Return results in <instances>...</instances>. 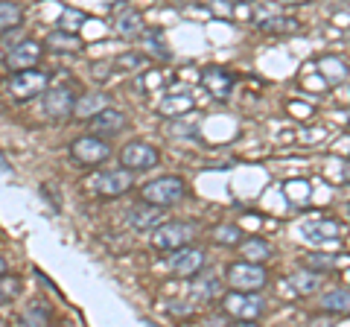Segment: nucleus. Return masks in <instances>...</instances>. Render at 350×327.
<instances>
[{
  "mask_svg": "<svg viewBox=\"0 0 350 327\" xmlns=\"http://www.w3.org/2000/svg\"><path fill=\"white\" fill-rule=\"evenodd\" d=\"M184 196H187V181L181 176H158L140 187V199L158 205V208H172Z\"/></svg>",
  "mask_w": 350,
  "mask_h": 327,
  "instance_id": "nucleus-1",
  "label": "nucleus"
},
{
  "mask_svg": "<svg viewBox=\"0 0 350 327\" xmlns=\"http://www.w3.org/2000/svg\"><path fill=\"white\" fill-rule=\"evenodd\" d=\"M149 243L152 248L158 252H175V248L193 243L196 237V222H187V220H163L158 228L149 231Z\"/></svg>",
  "mask_w": 350,
  "mask_h": 327,
  "instance_id": "nucleus-2",
  "label": "nucleus"
},
{
  "mask_svg": "<svg viewBox=\"0 0 350 327\" xmlns=\"http://www.w3.org/2000/svg\"><path fill=\"white\" fill-rule=\"evenodd\" d=\"M219 307H222L231 319L239 322H257L262 313H266V301H262L257 292H245V289H231L228 296L219 298Z\"/></svg>",
  "mask_w": 350,
  "mask_h": 327,
  "instance_id": "nucleus-3",
  "label": "nucleus"
},
{
  "mask_svg": "<svg viewBox=\"0 0 350 327\" xmlns=\"http://www.w3.org/2000/svg\"><path fill=\"white\" fill-rule=\"evenodd\" d=\"M6 91L12 100L18 103H27V100H36L47 91V73L38 70V68H24V70H12L6 82Z\"/></svg>",
  "mask_w": 350,
  "mask_h": 327,
  "instance_id": "nucleus-4",
  "label": "nucleus"
},
{
  "mask_svg": "<svg viewBox=\"0 0 350 327\" xmlns=\"http://www.w3.org/2000/svg\"><path fill=\"white\" fill-rule=\"evenodd\" d=\"M225 283L231 289H245V292H257L269 283L266 269L260 263H251V260H239L225 269Z\"/></svg>",
  "mask_w": 350,
  "mask_h": 327,
  "instance_id": "nucleus-5",
  "label": "nucleus"
},
{
  "mask_svg": "<svg viewBox=\"0 0 350 327\" xmlns=\"http://www.w3.org/2000/svg\"><path fill=\"white\" fill-rule=\"evenodd\" d=\"M111 155V146L96 135H82L70 144V161L76 167H100Z\"/></svg>",
  "mask_w": 350,
  "mask_h": 327,
  "instance_id": "nucleus-6",
  "label": "nucleus"
},
{
  "mask_svg": "<svg viewBox=\"0 0 350 327\" xmlns=\"http://www.w3.org/2000/svg\"><path fill=\"white\" fill-rule=\"evenodd\" d=\"M155 164H161V152L158 146L146 144V140H131L120 149V167H126L131 172H146Z\"/></svg>",
  "mask_w": 350,
  "mask_h": 327,
  "instance_id": "nucleus-7",
  "label": "nucleus"
},
{
  "mask_svg": "<svg viewBox=\"0 0 350 327\" xmlns=\"http://www.w3.org/2000/svg\"><path fill=\"white\" fill-rule=\"evenodd\" d=\"M135 172L126 170V167H120V170H103V172H96L94 181H91V187L96 196H103V199H117V196H123L131 190V184H135Z\"/></svg>",
  "mask_w": 350,
  "mask_h": 327,
  "instance_id": "nucleus-8",
  "label": "nucleus"
},
{
  "mask_svg": "<svg viewBox=\"0 0 350 327\" xmlns=\"http://www.w3.org/2000/svg\"><path fill=\"white\" fill-rule=\"evenodd\" d=\"M207 266V252L199 246H181V248H175L172 257H170V269L175 272L178 278H193V275H199V272Z\"/></svg>",
  "mask_w": 350,
  "mask_h": 327,
  "instance_id": "nucleus-9",
  "label": "nucleus"
},
{
  "mask_svg": "<svg viewBox=\"0 0 350 327\" xmlns=\"http://www.w3.org/2000/svg\"><path fill=\"white\" fill-rule=\"evenodd\" d=\"M44 41L36 38H21L18 44H12V50L6 53V68L9 70H24V68H36L44 59Z\"/></svg>",
  "mask_w": 350,
  "mask_h": 327,
  "instance_id": "nucleus-10",
  "label": "nucleus"
},
{
  "mask_svg": "<svg viewBox=\"0 0 350 327\" xmlns=\"http://www.w3.org/2000/svg\"><path fill=\"white\" fill-rule=\"evenodd\" d=\"M41 96H44V114L50 120H68L73 114L76 96L68 85H53V88H47Z\"/></svg>",
  "mask_w": 350,
  "mask_h": 327,
  "instance_id": "nucleus-11",
  "label": "nucleus"
},
{
  "mask_svg": "<svg viewBox=\"0 0 350 327\" xmlns=\"http://www.w3.org/2000/svg\"><path fill=\"white\" fill-rule=\"evenodd\" d=\"M199 82H202V88L211 94V96L228 100V96H231V91H234V85H237V76H234L231 70L211 64V68H204V70L199 73Z\"/></svg>",
  "mask_w": 350,
  "mask_h": 327,
  "instance_id": "nucleus-12",
  "label": "nucleus"
},
{
  "mask_svg": "<svg viewBox=\"0 0 350 327\" xmlns=\"http://www.w3.org/2000/svg\"><path fill=\"white\" fill-rule=\"evenodd\" d=\"M163 211L167 208H158V205H152V202H140V205H135V208H129L126 220L135 231H152V228H158L163 220H167Z\"/></svg>",
  "mask_w": 350,
  "mask_h": 327,
  "instance_id": "nucleus-13",
  "label": "nucleus"
},
{
  "mask_svg": "<svg viewBox=\"0 0 350 327\" xmlns=\"http://www.w3.org/2000/svg\"><path fill=\"white\" fill-rule=\"evenodd\" d=\"M88 123H91V132L94 135H117V132H123L126 129V114L120 112V108H111V105H105L103 112H96L88 117Z\"/></svg>",
  "mask_w": 350,
  "mask_h": 327,
  "instance_id": "nucleus-14",
  "label": "nucleus"
},
{
  "mask_svg": "<svg viewBox=\"0 0 350 327\" xmlns=\"http://www.w3.org/2000/svg\"><path fill=\"white\" fill-rule=\"evenodd\" d=\"M301 237L306 239V243H333V239L338 237V222L333 220H315V222H304L301 225Z\"/></svg>",
  "mask_w": 350,
  "mask_h": 327,
  "instance_id": "nucleus-15",
  "label": "nucleus"
},
{
  "mask_svg": "<svg viewBox=\"0 0 350 327\" xmlns=\"http://www.w3.org/2000/svg\"><path fill=\"white\" fill-rule=\"evenodd\" d=\"M144 29H146V24L137 9H123L114 21V32L120 38H137V36H144Z\"/></svg>",
  "mask_w": 350,
  "mask_h": 327,
  "instance_id": "nucleus-16",
  "label": "nucleus"
},
{
  "mask_svg": "<svg viewBox=\"0 0 350 327\" xmlns=\"http://www.w3.org/2000/svg\"><path fill=\"white\" fill-rule=\"evenodd\" d=\"M319 310L324 315H350V287L347 289H327L319 301Z\"/></svg>",
  "mask_w": 350,
  "mask_h": 327,
  "instance_id": "nucleus-17",
  "label": "nucleus"
},
{
  "mask_svg": "<svg viewBox=\"0 0 350 327\" xmlns=\"http://www.w3.org/2000/svg\"><path fill=\"white\" fill-rule=\"evenodd\" d=\"M239 246H243V260H251V263H266V260H271V254H275L271 243L262 237H248Z\"/></svg>",
  "mask_w": 350,
  "mask_h": 327,
  "instance_id": "nucleus-18",
  "label": "nucleus"
},
{
  "mask_svg": "<svg viewBox=\"0 0 350 327\" xmlns=\"http://www.w3.org/2000/svg\"><path fill=\"white\" fill-rule=\"evenodd\" d=\"M260 29L269 32V36H292V32H301V21L292 15H271L266 21H260Z\"/></svg>",
  "mask_w": 350,
  "mask_h": 327,
  "instance_id": "nucleus-19",
  "label": "nucleus"
},
{
  "mask_svg": "<svg viewBox=\"0 0 350 327\" xmlns=\"http://www.w3.org/2000/svg\"><path fill=\"white\" fill-rule=\"evenodd\" d=\"M319 73L324 76L330 85H338V82H345L347 76H350V64L345 59H338V56H324L319 62Z\"/></svg>",
  "mask_w": 350,
  "mask_h": 327,
  "instance_id": "nucleus-20",
  "label": "nucleus"
},
{
  "mask_svg": "<svg viewBox=\"0 0 350 327\" xmlns=\"http://www.w3.org/2000/svg\"><path fill=\"white\" fill-rule=\"evenodd\" d=\"M105 105H108V94H105V91H91V94H82L79 100H76V105H73V114L88 120L91 114L103 112Z\"/></svg>",
  "mask_w": 350,
  "mask_h": 327,
  "instance_id": "nucleus-21",
  "label": "nucleus"
},
{
  "mask_svg": "<svg viewBox=\"0 0 350 327\" xmlns=\"http://www.w3.org/2000/svg\"><path fill=\"white\" fill-rule=\"evenodd\" d=\"M289 287L298 292V296H315L321 287V278H319V272H312V269H301V272H295V275H289Z\"/></svg>",
  "mask_w": 350,
  "mask_h": 327,
  "instance_id": "nucleus-22",
  "label": "nucleus"
},
{
  "mask_svg": "<svg viewBox=\"0 0 350 327\" xmlns=\"http://www.w3.org/2000/svg\"><path fill=\"white\" fill-rule=\"evenodd\" d=\"M193 105H196L193 94H172V96H167V100H161L158 112L163 117H181V114L193 112Z\"/></svg>",
  "mask_w": 350,
  "mask_h": 327,
  "instance_id": "nucleus-23",
  "label": "nucleus"
},
{
  "mask_svg": "<svg viewBox=\"0 0 350 327\" xmlns=\"http://www.w3.org/2000/svg\"><path fill=\"white\" fill-rule=\"evenodd\" d=\"M47 47H53L56 53H79L82 50V41L76 38V32H68V29H56V32H50L47 41H44Z\"/></svg>",
  "mask_w": 350,
  "mask_h": 327,
  "instance_id": "nucleus-24",
  "label": "nucleus"
},
{
  "mask_svg": "<svg viewBox=\"0 0 350 327\" xmlns=\"http://www.w3.org/2000/svg\"><path fill=\"white\" fill-rule=\"evenodd\" d=\"M144 68H149V56H144V53H123L114 59V70L120 73H137Z\"/></svg>",
  "mask_w": 350,
  "mask_h": 327,
  "instance_id": "nucleus-25",
  "label": "nucleus"
},
{
  "mask_svg": "<svg viewBox=\"0 0 350 327\" xmlns=\"http://www.w3.org/2000/svg\"><path fill=\"white\" fill-rule=\"evenodd\" d=\"M21 21H24V9L12 3V0H0V32L18 27Z\"/></svg>",
  "mask_w": 350,
  "mask_h": 327,
  "instance_id": "nucleus-26",
  "label": "nucleus"
},
{
  "mask_svg": "<svg viewBox=\"0 0 350 327\" xmlns=\"http://www.w3.org/2000/svg\"><path fill=\"white\" fill-rule=\"evenodd\" d=\"M144 47H146L149 56H155V59H170V47L163 44V32H161V29H152V32L144 29Z\"/></svg>",
  "mask_w": 350,
  "mask_h": 327,
  "instance_id": "nucleus-27",
  "label": "nucleus"
},
{
  "mask_svg": "<svg viewBox=\"0 0 350 327\" xmlns=\"http://www.w3.org/2000/svg\"><path fill=\"white\" fill-rule=\"evenodd\" d=\"M85 21H91L82 9H62L59 15V29H68V32H79L85 27Z\"/></svg>",
  "mask_w": 350,
  "mask_h": 327,
  "instance_id": "nucleus-28",
  "label": "nucleus"
},
{
  "mask_svg": "<svg viewBox=\"0 0 350 327\" xmlns=\"http://www.w3.org/2000/svg\"><path fill=\"white\" fill-rule=\"evenodd\" d=\"M213 239L219 246H239L243 243V231H239V225H216Z\"/></svg>",
  "mask_w": 350,
  "mask_h": 327,
  "instance_id": "nucleus-29",
  "label": "nucleus"
},
{
  "mask_svg": "<svg viewBox=\"0 0 350 327\" xmlns=\"http://www.w3.org/2000/svg\"><path fill=\"white\" fill-rule=\"evenodd\" d=\"M338 266V254H327V252H319V254H310L306 257V269L312 272H330Z\"/></svg>",
  "mask_w": 350,
  "mask_h": 327,
  "instance_id": "nucleus-30",
  "label": "nucleus"
},
{
  "mask_svg": "<svg viewBox=\"0 0 350 327\" xmlns=\"http://www.w3.org/2000/svg\"><path fill=\"white\" fill-rule=\"evenodd\" d=\"M50 322V313L47 310H27L24 315H21V324H47Z\"/></svg>",
  "mask_w": 350,
  "mask_h": 327,
  "instance_id": "nucleus-31",
  "label": "nucleus"
},
{
  "mask_svg": "<svg viewBox=\"0 0 350 327\" xmlns=\"http://www.w3.org/2000/svg\"><path fill=\"white\" fill-rule=\"evenodd\" d=\"M111 68H114V64H103V62H96V64H94V70H91V76H94L96 82H105V79H108V73H111Z\"/></svg>",
  "mask_w": 350,
  "mask_h": 327,
  "instance_id": "nucleus-32",
  "label": "nucleus"
},
{
  "mask_svg": "<svg viewBox=\"0 0 350 327\" xmlns=\"http://www.w3.org/2000/svg\"><path fill=\"white\" fill-rule=\"evenodd\" d=\"M342 176H345V181H350V161L345 164V170H342Z\"/></svg>",
  "mask_w": 350,
  "mask_h": 327,
  "instance_id": "nucleus-33",
  "label": "nucleus"
},
{
  "mask_svg": "<svg viewBox=\"0 0 350 327\" xmlns=\"http://www.w3.org/2000/svg\"><path fill=\"white\" fill-rule=\"evenodd\" d=\"M103 3H105L108 9H111V6H117V3H123V0H103Z\"/></svg>",
  "mask_w": 350,
  "mask_h": 327,
  "instance_id": "nucleus-34",
  "label": "nucleus"
},
{
  "mask_svg": "<svg viewBox=\"0 0 350 327\" xmlns=\"http://www.w3.org/2000/svg\"><path fill=\"white\" fill-rule=\"evenodd\" d=\"M0 275H6V260L0 257Z\"/></svg>",
  "mask_w": 350,
  "mask_h": 327,
  "instance_id": "nucleus-35",
  "label": "nucleus"
},
{
  "mask_svg": "<svg viewBox=\"0 0 350 327\" xmlns=\"http://www.w3.org/2000/svg\"><path fill=\"white\" fill-rule=\"evenodd\" d=\"M345 280H347V287H350V269L345 272Z\"/></svg>",
  "mask_w": 350,
  "mask_h": 327,
  "instance_id": "nucleus-36",
  "label": "nucleus"
},
{
  "mask_svg": "<svg viewBox=\"0 0 350 327\" xmlns=\"http://www.w3.org/2000/svg\"><path fill=\"white\" fill-rule=\"evenodd\" d=\"M286 3H306V0H286Z\"/></svg>",
  "mask_w": 350,
  "mask_h": 327,
  "instance_id": "nucleus-37",
  "label": "nucleus"
},
{
  "mask_svg": "<svg viewBox=\"0 0 350 327\" xmlns=\"http://www.w3.org/2000/svg\"><path fill=\"white\" fill-rule=\"evenodd\" d=\"M3 301H6V298H3V292H0V304H3Z\"/></svg>",
  "mask_w": 350,
  "mask_h": 327,
  "instance_id": "nucleus-38",
  "label": "nucleus"
},
{
  "mask_svg": "<svg viewBox=\"0 0 350 327\" xmlns=\"http://www.w3.org/2000/svg\"><path fill=\"white\" fill-rule=\"evenodd\" d=\"M237 3H243V0H237ZM245 3H248V0H245Z\"/></svg>",
  "mask_w": 350,
  "mask_h": 327,
  "instance_id": "nucleus-39",
  "label": "nucleus"
},
{
  "mask_svg": "<svg viewBox=\"0 0 350 327\" xmlns=\"http://www.w3.org/2000/svg\"><path fill=\"white\" fill-rule=\"evenodd\" d=\"M347 155H350V149H347Z\"/></svg>",
  "mask_w": 350,
  "mask_h": 327,
  "instance_id": "nucleus-40",
  "label": "nucleus"
}]
</instances>
